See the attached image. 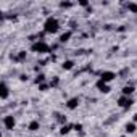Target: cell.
Listing matches in <instances>:
<instances>
[{
  "mask_svg": "<svg viewBox=\"0 0 137 137\" xmlns=\"http://www.w3.org/2000/svg\"><path fill=\"white\" fill-rule=\"evenodd\" d=\"M44 31L47 34H53L58 31V19L57 18H47V21L44 23Z\"/></svg>",
  "mask_w": 137,
  "mask_h": 137,
  "instance_id": "obj_1",
  "label": "cell"
},
{
  "mask_svg": "<svg viewBox=\"0 0 137 137\" xmlns=\"http://www.w3.org/2000/svg\"><path fill=\"white\" fill-rule=\"evenodd\" d=\"M31 50L32 52H35V53H47L48 50H50V47H48L45 42H42V40H39V42H35V44H32V47H31Z\"/></svg>",
  "mask_w": 137,
  "mask_h": 137,
  "instance_id": "obj_2",
  "label": "cell"
},
{
  "mask_svg": "<svg viewBox=\"0 0 137 137\" xmlns=\"http://www.w3.org/2000/svg\"><path fill=\"white\" fill-rule=\"evenodd\" d=\"M116 78V73H113V71H103L102 74H100V81L102 82H110V81H113Z\"/></svg>",
  "mask_w": 137,
  "mask_h": 137,
  "instance_id": "obj_3",
  "label": "cell"
},
{
  "mask_svg": "<svg viewBox=\"0 0 137 137\" xmlns=\"http://www.w3.org/2000/svg\"><path fill=\"white\" fill-rule=\"evenodd\" d=\"M15 124H16V121H15V118L11 116V115H8V116L3 118V126H5L7 131H11V129L15 128Z\"/></svg>",
  "mask_w": 137,
  "mask_h": 137,
  "instance_id": "obj_4",
  "label": "cell"
},
{
  "mask_svg": "<svg viewBox=\"0 0 137 137\" xmlns=\"http://www.w3.org/2000/svg\"><path fill=\"white\" fill-rule=\"evenodd\" d=\"M132 103H134V100H132L131 97H126V95H123L119 100H118V105H119L121 108H129Z\"/></svg>",
  "mask_w": 137,
  "mask_h": 137,
  "instance_id": "obj_5",
  "label": "cell"
},
{
  "mask_svg": "<svg viewBox=\"0 0 137 137\" xmlns=\"http://www.w3.org/2000/svg\"><path fill=\"white\" fill-rule=\"evenodd\" d=\"M66 106H68L69 110L78 108V106H79V97H73V98H69L68 103H66Z\"/></svg>",
  "mask_w": 137,
  "mask_h": 137,
  "instance_id": "obj_6",
  "label": "cell"
},
{
  "mask_svg": "<svg viewBox=\"0 0 137 137\" xmlns=\"http://www.w3.org/2000/svg\"><path fill=\"white\" fill-rule=\"evenodd\" d=\"M0 90H2V94H0L2 100H7V97H8V87H7L5 82H2V85H0Z\"/></svg>",
  "mask_w": 137,
  "mask_h": 137,
  "instance_id": "obj_7",
  "label": "cell"
},
{
  "mask_svg": "<svg viewBox=\"0 0 137 137\" xmlns=\"http://www.w3.org/2000/svg\"><path fill=\"white\" fill-rule=\"evenodd\" d=\"M97 87L100 89L102 94H108V92H110V87H108L105 82H102V81H98V82H97Z\"/></svg>",
  "mask_w": 137,
  "mask_h": 137,
  "instance_id": "obj_8",
  "label": "cell"
},
{
  "mask_svg": "<svg viewBox=\"0 0 137 137\" xmlns=\"http://www.w3.org/2000/svg\"><path fill=\"white\" fill-rule=\"evenodd\" d=\"M39 128H40V124H39V121H31L29 123V126H28V129L29 131H39Z\"/></svg>",
  "mask_w": 137,
  "mask_h": 137,
  "instance_id": "obj_9",
  "label": "cell"
},
{
  "mask_svg": "<svg viewBox=\"0 0 137 137\" xmlns=\"http://www.w3.org/2000/svg\"><path fill=\"white\" fill-rule=\"evenodd\" d=\"M132 92H134V85H126V87H123V95L129 97Z\"/></svg>",
  "mask_w": 137,
  "mask_h": 137,
  "instance_id": "obj_10",
  "label": "cell"
},
{
  "mask_svg": "<svg viewBox=\"0 0 137 137\" xmlns=\"http://www.w3.org/2000/svg\"><path fill=\"white\" fill-rule=\"evenodd\" d=\"M73 66H74V61L73 60H66V61H63V65H61V68H63V69H73Z\"/></svg>",
  "mask_w": 137,
  "mask_h": 137,
  "instance_id": "obj_11",
  "label": "cell"
},
{
  "mask_svg": "<svg viewBox=\"0 0 137 137\" xmlns=\"http://www.w3.org/2000/svg\"><path fill=\"white\" fill-rule=\"evenodd\" d=\"M126 132H128V134L135 132V123H128V124H126Z\"/></svg>",
  "mask_w": 137,
  "mask_h": 137,
  "instance_id": "obj_12",
  "label": "cell"
},
{
  "mask_svg": "<svg viewBox=\"0 0 137 137\" xmlns=\"http://www.w3.org/2000/svg\"><path fill=\"white\" fill-rule=\"evenodd\" d=\"M69 37H71V31L63 32V34L60 35V42H66V40H69Z\"/></svg>",
  "mask_w": 137,
  "mask_h": 137,
  "instance_id": "obj_13",
  "label": "cell"
},
{
  "mask_svg": "<svg viewBox=\"0 0 137 137\" xmlns=\"http://www.w3.org/2000/svg\"><path fill=\"white\" fill-rule=\"evenodd\" d=\"M128 10H129V11H132V13H137V3L129 2V3H128Z\"/></svg>",
  "mask_w": 137,
  "mask_h": 137,
  "instance_id": "obj_14",
  "label": "cell"
},
{
  "mask_svg": "<svg viewBox=\"0 0 137 137\" xmlns=\"http://www.w3.org/2000/svg\"><path fill=\"white\" fill-rule=\"evenodd\" d=\"M69 131H71V126H61V129H60V134H61V135H66Z\"/></svg>",
  "mask_w": 137,
  "mask_h": 137,
  "instance_id": "obj_15",
  "label": "cell"
},
{
  "mask_svg": "<svg viewBox=\"0 0 137 137\" xmlns=\"http://www.w3.org/2000/svg\"><path fill=\"white\" fill-rule=\"evenodd\" d=\"M24 58H26V52H19V55H18V58H16V60H19V61H23Z\"/></svg>",
  "mask_w": 137,
  "mask_h": 137,
  "instance_id": "obj_16",
  "label": "cell"
},
{
  "mask_svg": "<svg viewBox=\"0 0 137 137\" xmlns=\"http://www.w3.org/2000/svg\"><path fill=\"white\" fill-rule=\"evenodd\" d=\"M44 78H45L44 74H39V76L35 78V82H37V84H39V82H42V81H44Z\"/></svg>",
  "mask_w": 137,
  "mask_h": 137,
  "instance_id": "obj_17",
  "label": "cell"
},
{
  "mask_svg": "<svg viewBox=\"0 0 137 137\" xmlns=\"http://www.w3.org/2000/svg\"><path fill=\"white\" fill-rule=\"evenodd\" d=\"M79 5H81V7H87V5H89V2H85V0H82V2H79Z\"/></svg>",
  "mask_w": 137,
  "mask_h": 137,
  "instance_id": "obj_18",
  "label": "cell"
},
{
  "mask_svg": "<svg viewBox=\"0 0 137 137\" xmlns=\"http://www.w3.org/2000/svg\"><path fill=\"white\" fill-rule=\"evenodd\" d=\"M74 129H78V131H81V129H82V124H76V126H74Z\"/></svg>",
  "mask_w": 137,
  "mask_h": 137,
  "instance_id": "obj_19",
  "label": "cell"
},
{
  "mask_svg": "<svg viewBox=\"0 0 137 137\" xmlns=\"http://www.w3.org/2000/svg\"><path fill=\"white\" fill-rule=\"evenodd\" d=\"M57 84H58V79H53V81L50 82V85H57Z\"/></svg>",
  "mask_w": 137,
  "mask_h": 137,
  "instance_id": "obj_20",
  "label": "cell"
},
{
  "mask_svg": "<svg viewBox=\"0 0 137 137\" xmlns=\"http://www.w3.org/2000/svg\"><path fill=\"white\" fill-rule=\"evenodd\" d=\"M60 5H61V7H69V5H71V3H68V2H66V3H65V2H61V3H60Z\"/></svg>",
  "mask_w": 137,
  "mask_h": 137,
  "instance_id": "obj_21",
  "label": "cell"
},
{
  "mask_svg": "<svg viewBox=\"0 0 137 137\" xmlns=\"http://www.w3.org/2000/svg\"><path fill=\"white\" fill-rule=\"evenodd\" d=\"M134 121H137V113H135V115H134Z\"/></svg>",
  "mask_w": 137,
  "mask_h": 137,
  "instance_id": "obj_22",
  "label": "cell"
}]
</instances>
